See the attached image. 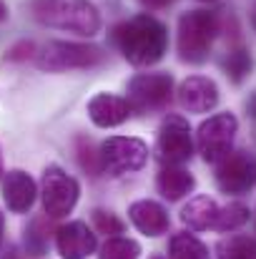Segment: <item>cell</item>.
<instances>
[{
	"label": "cell",
	"instance_id": "cell-1",
	"mask_svg": "<svg viewBox=\"0 0 256 259\" xmlns=\"http://www.w3.org/2000/svg\"><path fill=\"white\" fill-rule=\"evenodd\" d=\"M111 38H113L116 48L123 53V58L138 68L156 66L169 51L166 25L148 13H141V15H133V18L118 23L113 28Z\"/></svg>",
	"mask_w": 256,
	"mask_h": 259
},
{
	"label": "cell",
	"instance_id": "cell-2",
	"mask_svg": "<svg viewBox=\"0 0 256 259\" xmlns=\"http://www.w3.org/2000/svg\"><path fill=\"white\" fill-rule=\"evenodd\" d=\"M33 18L48 28L68 30L76 35H95L100 30V13L88 0H33Z\"/></svg>",
	"mask_w": 256,
	"mask_h": 259
},
{
	"label": "cell",
	"instance_id": "cell-3",
	"mask_svg": "<svg viewBox=\"0 0 256 259\" xmlns=\"http://www.w3.org/2000/svg\"><path fill=\"white\" fill-rule=\"evenodd\" d=\"M219 33V20L209 10H188L178 18V58L183 63L198 66L209 58L214 38Z\"/></svg>",
	"mask_w": 256,
	"mask_h": 259
},
{
	"label": "cell",
	"instance_id": "cell-4",
	"mask_svg": "<svg viewBox=\"0 0 256 259\" xmlns=\"http://www.w3.org/2000/svg\"><path fill=\"white\" fill-rule=\"evenodd\" d=\"M106 53L98 46L90 43H68V40H50L38 56L35 63L40 71L61 73V71H76V68H93L103 63Z\"/></svg>",
	"mask_w": 256,
	"mask_h": 259
},
{
	"label": "cell",
	"instance_id": "cell-5",
	"mask_svg": "<svg viewBox=\"0 0 256 259\" xmlns=\"http://www.w3.org/2000/svg\"><path fill=\"white\" fill-rule=\"evenodd\" d=\"M81 196V186L78 181L66 174L58 164H50L43 169L40 176V199H43V209L50 219H63L68 217Z\"/></svg>",
	"mask_w": 256,
	"mask_h": 259
},
{
	"label": "cell",
	"instance_id": "cell-6",
	"mask_svg": "<svg viewBox=\"0 0 256 259\" xmlns=\"http://www.w3.org/2000/svg\"><path fill=\"white\" fill-rule=\"evenodd\" d=\"M239 131V121L234 113H216L198 126L196 149L206 164H219L226 154H231L234 139Z\"/></svg>",
	"mask_w": 256,
	"mask_h": 259
},
{
	"label": "cell",
	"instance_id": "cell-7",
	"mask_svg": "<svg viewBox=\"0 0 256 259\" xmlns=\"http://www.w3.org/2000/svg\"><path fill=\"white\" fill-rule=\"evenodd\" d=\"M173 98L171 73H138L128 81V106L133 113H151L166 108Z\"/></svg>",
	"mask_w": 256,
	"mask_h": 259
},
{
	"label": "cell",
	"instance_id": "cell-8",
	"mask_svg": "<svg viewBox=\"0 0 256 259\" xmlns=\"http://www.w3.org/2000/svg\"><path fill=\"white\" fill-rule=\"evenodd\" d=\"M148 161V146L133 136H111L100 144V164L103 171L113 176L138 171Z\"/></svg>",
	"mask_w": 256,
	"mask_h": 259
},
{
	"label": "cell",
	"instance_id": "cell-9",
	"mask_svg": "<svg viewBox=\"0 0 256 259\" xmlns=\"http://www.w3.org/2000/svg\"><path fill=\"white\" fill-rule=\"evenodd\" d=\"M156 156L164 166H181L193 156V139L191 126L183 116H166L159 139H156Z\"/></svg>",
	"mask_w": 256,
	"mask_h": 259
},
{
	"label": "cell",
	"instance_id": "cell-10",
	"mask_svg": "<svg viewBox=\"0 0 256 259\" xmlns=\"http://www.w3.org/2000/svg\"><path fill=\"white\" fill-rule=\"evenodd\" d=\"M216 186L224 194H246L256 186V156L251 151H231L216 164Z\"/></svg>",
	"mask_w": 256,
	"mask_h": 259
},
{
	"label": "cell",
	"instance_id": "cell-11",
	"mask_svg": "<svg viewBox=\"0 0 256 259\" xmlns=\"http://www.w3.org/2000/svg\"><path fill=\"white\" fill-rule=\"evenodd\" d=\"M95 234L85 222H68L56 232V247L63 259H88L95 252Z\"/></svg>",
	"mask_w": 256,
	"mask_h": 259
},
{
	"label": "cell",
	"instance_id": "cell-12",
	"mask_svg": "<svg viewBox=\"0 0 256 259\" xmlns=\"http://www.w3.org/2000/svg\"><path fill=\"white\" fill-rule=\"evenodd\" d=\"M178 103L188 113H206L214 111L219 103V86L206 76H188L178 86Z\"/></svg>",
	"mask_w": 256,
	"mask_h": 259
},
{
	"label": "cell",
	"instance_id": "cell-13",
	"mask_svg": "<svg viewBox=\"0 0 256 259\" xmlns=\"http://www.w3.org/2000/svg\"><path fill=\"white\" fill-rule=\"evenodd\" d=\"M35 196H38V186L30 179V174L20 169L3 174V199L13 214H28L35 204Z\"/></svg>",
	"mask_w": 256,
	"mask_h": 259
},
{
	"label": "cell",
	"instance_id": "cell-14",
	"mask_svg": "<svg viewBox=\"0 0 256 259\" xmlns=\"http://www.w3.org/2000/svg\"><path fill=\"white\" fill-rule=\"evenodd\" d=\"M131 106L126 98L113 96V93H95L88 101V116L98 128H116L121 123L128 121L131 116Z\"/></svg>",
	"mask_w": 256,
	"mask_h": 259
},
{
	"label": "cell",
	"instance_id": "cell-15",
	"mask_svg": "<svg viewBox=\"0 0 256 259\" xmlns=\"http://www.w3.org/2000/svg\"><path fill=\"white\" fill-rule=\"evenodd\" d=\"M128 219L146 237H161V234H166L169 232V224H171L166 209L159 201H151V199L133 201L128 206Z\"/></svg>",
	"mask_w": 256,
	"mask_h": 259
},
{
	"label": "cell",
	"instance_id": "cell-16",
	"mask_svg": "<svg viewBox=\"0 0 256 259\" xmlns=\"http://www.w3.org/2000/svg\"><path fill=\"white\" fill-rule=\"evenodd\" d=\"M156 186H159V194L169 201H181L183 196H188L193 189H196V179L186 169L181 166H164L159 171L156 179Z\"/></svg>",
	"mask_w": 256,
	"mask_h": 259
},
{
	"label": "cell",
	"instance_id": "cell-17",
	"mask_svg": "<svg viewBox=\"0 0 256 259\" xmlns=\"http://www.w3.org/2000/svg\"><path fill=\"white\" fill-rule=\"evenodd\" d=\"M219 214V204L209 196H193L183 209H181V222L191 229V232H203V229H214Z\"/></svg>",
	"mask_w": 256,
	"mask_h": 259
},
{
	"label": "cell",
	"instance_id": "cell-18",
	"mask_svg": "<svg viewBox=\"0 0 256 259\" xmlns=\"http://www.w3.org/2000/svg\"><path fill=\"white\" fill-rule=\"evenodd\" d=\"M221 68H224L226 78H229L231 83H236V86H239V83H244V81L251 76L254 58H251L249 48H244V46H234V48H229V53L224 56Z\"/></svg>",
	"mask_w": 256,
	"mask_h": 259
},
{
	"label": "cell",
	"instance_id": "cell-19",
	"mask_svg": "<svg viewBox=\"0 0 256 259\" xmlns=\"http://www.w3.org/2000/svg\"><path fill=\"white\" fill-rule=\"evenodd\" d=\"M169 259H211L209 254V247L188 234V232H181V234H173L169 242Z\"/></svg>",
	"mask_w": 256,
	"mask_h": 259
},
{
	"label": "cell",
	"instance_id": "cell-20",
	"mask_svg": "<svg viewBox=\"0 0 256 259\" xmlns=\"http://www.w3.org/2000/svg\"><path fill=\"white\" fill-rule=\"evenodd\" d=\"M216 254L219 259H256V239L246 234H234L219 242Z\"/></svg>",
	"mask_w": 256,
	"mask_h": 259
},
{
	"label": "cell",
	"instance_id": "cell-21",
	"mask_svg": "<svg viewBox=\"0 0 256 259\" xmlns=\"http://www.w3.org/2000/svg\"><path fill=\"white\" fill-rule=\"evenodd\" d=\"M249 217H251L249 206H244V204H239V201H231V204H226V206H219L214 229H216V232H236V229H241V227L249 222Z\"/></svg>",
	"mask_w": 256,
	"mask_h": 259
},
{
	"label": "cell",
	"instance_id": "cell-22",
	"mask_svg": "<svg viewBox=\"0 0 256 259\" xmlns=\"http://www.w3.org/2000/svg\"><path fill=\"white\" fill-rule=\"evenodd\" d=\"M138 257H141V244L136 239H128V237H111L98 252V259H138Z\"/></svg>",
	"mask_w": 256,
	"mask_h": 259
},
{
	"label": "cell",
	"instance_id": "cell-23",
	"mask_svg": "<svg viewBox=\"0 0 256 259\" xmlns=\"http://www.w3.org/2000/svg\"><path fill=\"white\" fill-rule=\"evenodd\" d=\"M23 244H25V252H28V254H35V257L45 254V249H48V244H50V234H48L43 219H33V222L25 227V232H23Z\"/></svg>",
	"mask_w": 256,
	"mask_h": 259
},
{
	"label": "cell",
	"instance_id": "cell-24",
	"mask_svg": "<svg viewBox=\"0 0 256 259\" xmlns=\"http://www.w3.org/2000/svg\"><path fill=\"white\" fill-rule=\"evenodd\" d=\"M76 156H78V164L85 174L90 176H100L103 174V164H100V149H95V144L85 136L76 139Z\"/></svg>",
	"mask_w": 256,
	"mask_h": 259
},
{
	"label": "cell",
	"instance_id": "cell-25",
	"mask_svg": "<svg viewBox=\"0 0 256 259\" xmlns=\"http://www.w3.org/2000/svg\"><path fill=\"white\" fill-rule=\"evenodd\" d=\"M90 219H93L95 232H98V234H106V237L123 234V229H126V224H123V222H121V219H118L113 211H106V209H93Z\"/></svg>",
	"mask_w": 256,
	"mask_h": 259
},
{
	"label": "cell",
	"instance_id": "cell-26",
	"mask_svg": "<svg viewBox=\"0 0 256 259\" xmlns=\"http://www.w3.org/2000/svg\"><path fill=\"white\" fill-rule=\"evenodd\" d=\"M33 56H38V53H35V43H33V40H20V43H15V46L8 51L5 61L20 63V61H28V58H33Z\"/></svg>",
	"mask_w": 256,
	"mask_h": 259
},
{
	"label": "cell",
	"instance_id": "cell-27",
	"mask_svg": "<svg viewBox=\"0 0 256 259\" xmlns=\"http://www.w3.org/2000/svg\"><path fill=\"white\" fill-rule=\"evenodd\" d=\"M173 0H141V5H146V8H166V5H171Z\"/></svg>",
	"mask_w": 256,
	"mask_h": 259
},
{
	"label": "cell",
	"instance_id": "cell-28",
	"mask_svg": "<svg viewBox=\"0 0 256 259\" xmlns=\"http://www.w3.org/2000/svg\"><path fill=\"white\" fill-rule=\"evenodd\" d=\"M246 111H249L251 118H256V93H251V98L246 101Z\"/></svg>",
	"mask_w": 256,
	"mask_h": 259
},
{
	"label": "cell",
	"instance_id": "cell-29",
	"mask_svg": "<svg viewBox=\"0 0 256 259\" xmlns=\"http://www.w3.org/2000/svg\"><path fill=\"white\" fill-rule=\"evenodd\" d=\"M5 18H8V5L0 0V20H5Z\"/></svg>",
	"mask_w": 256,
	"mask_h": 259
},
{
	"label": "cell",
	"instance_id": "cell-30",
	"mask_svg": "<svg viewBox=\"0 0 256 259\" xmlns=\"http://www.w3.org/2000/svg\"><path fill=\"white\" fill-rule=\"evenodd\" d=\"M251 28L256 30V0H254V5H251Z\"/></svg>",
	"mask_w": 256,
	"mask_h": 259
},
{
	"label": "cell",
	"instance_id": "cell-31",
	"mask_svg": "<svg viewBox=\"0 0 256 259\" xmlns=\"http://www.w3.org/2000/svg\"><path fill=\"white\" fill-rule=\"evenodd\" d=\"M3 227H5V217H3V211H0V244H3Z\"/></svg>",
	"mask_w": 256,
	"mask_h": 259
},
{
	"label": "cell",
	"instance_id": "cell-32",
	"mask_svg": "<svg viewBox=\"0 0 256 259\" xmlns=\"http://www.w3.org/2000/svg\"><path fill=\"white\" fill-rule=\"evenodd\" d=\"M3 174L5 171H3V154H0V176H3Z\"/></svg>",
	"mask_w": 256,
	"mask_h": 259
},
{
	"label": "cell",
	"instance_id": "cell-33",
	"mask_svg": "<svg viewBox=\"0 0 256 259\" xmlns=\"http://www.w3.org/2000/svg\"><path fill=\"white\" fill-rule=\"evenodd\" d=\"M151 259H164V257H151Z\"/></svg>",
	"mask_w": 256,
	"mask_h": 259
},
{
	"label": "cell",
	"instance_id": "cell-34",
	"mask_svg": "<svg viewBox=\"0 0 256 259\" xmlns=\"http://www.w3.org/2000/svg\"><path fill=\"white\" fill-rule=\"evenodd\" d=\"M206 3H211V0H206Z\"/></svg>",
	"mask_w": 256,
	"mask_h": 259
}]
</instances>
